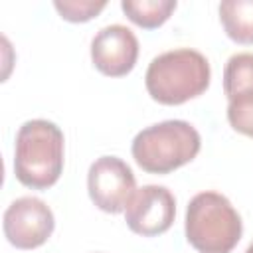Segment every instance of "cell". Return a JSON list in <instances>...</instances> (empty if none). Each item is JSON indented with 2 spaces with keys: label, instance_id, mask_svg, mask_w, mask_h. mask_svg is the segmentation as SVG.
Wrapping results in <instances>:
<instances>
[{
  "label": "cell",
  "instance_id": "4fadbf2b",
  "mask_svg": "<svg viewBox=\"0 0 253 253\" xmlns=\"http://www.w3.org/2000/svg\"><path fill=\"white\" fill-rule=\"evenodd\" d=\"M55 10L59 12V16L67 22L79 24V22H89L95 16H99L107 2H95V0H55L53 2Z\"/></svg>",
  "mask_w": 253,
  "mask_h": 253
},
{
  "label": "cell",
  "instance_id": "30bf717a",
  "mask_svg": "<svg viewBox=\"0 0 253 253\" xmlns=\"http://www.w3.org/2000/svg\"><path fill=\"white\" fill-rule=\"evenodd\" d=\"M125 16L144 30L160 28L176 10V0H123Z\"/></svg>",
  "mask_w": 253,
  "mask_h": 253
},
{
  "label": "cell",
  "instance_id": "7a4b0ae2",
  "mask_svg": "<svg viewBox=\"0 0 253 253\" xmlns=\"http://www.w3.org/2000/svg\"><path fill=\"white\" fill-rule=\"evenodd\" d=\"M211 69L204 53L178 47L156 55L146 69L144 85L148 95L160 105H182L206 93Z\"/></svg>",
  "mask_w": 253,
  "mask_h": 253
},
{
  "label": "cell",
  "instance_id": "5bb4252c",
  "mask_svg": "<svg viewBox=\"0 0 253 253\" xmlns=\"http://www.w3.org/2000/svg\"><path fill=\"white\" fill-rule=\"evenodd\" d=\"M245 253H253V241H251V243H249V247H247V249H245Z\"/></svg>",
  "mask_w": 253,
  "mask_h": 253
},
{
  "label": "cell",
  "instance_id": "277c9868",
  "mask_svg": "<svg viewBox=\"0 0 253 253\" xmlns=\"http://www.w3.org/2000/svg\"><path fill=\"white\" fill-rule=\"evenodd\" d=\"M184 231L198 253H231L241 239L243 221L223 194L208 190L190 200Z\"/></svg>",
  "mask_w": 253,
  "mask_h": 253
},
{
  "label": "cell",
  "instance_id": "52a82bcc",
  "mask_svg": "<svg viewBox=\"0 0 253 253\" xmlns=\"http://www.w3.org/2000/svg\"><path fill=\"white\" fill-rule=\"evenodd\" d=\"M176 215V198L166 186L146 184L136 188L125 208L128 229L142 237H154L170 229Z\"/></svg>",
  "mask_w": 253,
  "mask_h": 253
},
{
  "label": "cell",
  "instance_id": "9c48e42d",
  "mask_svg": "<svg viewBox=\"0 0 253 253\" xmlns=\"http://www.w3.org/2000/svg\"><path fill=\"white\" fill-rule=\"evenodd\" d=\"M219 22L225 36L241 45H253V0H223Z\"/></svg>",
  "mask_w": 253,
  "mask_h": 253
},
{
  "label": "cell",
  "instance_id": "5b68a950",
  "mask_svg": "<svg viewBox=\"0 0 253 253\" xmlns=\"http://www.w3.org/2000/svg\"><path fill=\"white\" fill-rule=\"evenodd\" d=\"M55 227L51 208L34 196H22L14 200L6 211L2 229L10 245L16 249H36L43 245Z\"/></svg>",
  "mask_w": 253,
  "mask_h": 253
},
{
  "label": "cell",
  "instance_id": "7c38bea8",
  "mask_svg": "<svg viewBox=\"0 0 253 253\" xmlns=\"http://www.w3.org/2000/svg\"><path fill=\"white\" fill-rule=\"evenodd\" d=\"M227 121L233 130L253 138V91L227 99Z\"/></svg>",
  "mask_w": 253,
  "mask_h": 253
},
{
  "label": "cell",
  "instance_id": "8992f818",
  "mask_svg": "<svg viewBox=\"0 0 253 253\" xmlns=\"http://www.w3.org/2000/svg\"><path fill=\"white\" fill-rule=\"evenodd\" d=\"M87 190L91 202L101 211L121 213L136 190V178L123 158L101 156L89 166Z\"/></svg>",
  "mask_w": 253,
  "mask_h": 253
},
{
  "label": "cell",
  "instance_id": "6da1fadb",
  "mask_svg": "<svg viewBox=\"0 0 253 253\" xmlns=\"http://www.w3.org/2000/svg\"><path fill=\"white\" fill-rule=\"evenodd\" d=\"M65 138L61 128L45 119L26 121L14 142V174L32 190L51 188L63 172Z\"/></svg>",
  "mask_w": 253,
  "mask_h": 253
},
{
  "label": "cell",
  "instance_id": "ba28073f",
  "mask_svg": "<svg viewBox=\"0 0 253 253\" xmlns=\"http://www.w3.org/2000/svg\"><path fill=\"white\" fill-rule=\"evenodd\" d=\"M138 59V40L134 32L123 24L101 28L91 40V61L97 71L107 77H123L130 73Z\"/></svg>",
  "mask_w": 253,
  "mask_h": 253
},
{
  "label": "cell",
  "instance_id": "8fae6325",
  "mask_svg": "<svg viewBox=\"0 0 253 253\" xmlns=\"http://www.w3.org/2000/svg\"><path fill=\"white\" fill-rule=\"evenodd\" d=\"M253 91V53H233L223 67V93L227 99Z\"/></svg>",
  "mask_w": 253,
  "mask_h": 253
},
{
  "label": "cell",
  "instance_id": "3957f363",
  "mask_svg": "<svg viewBox=\"0 0 253 253\" xmlns=\"http://www.w3.org/2000/svg\"><path fill=\"white\" fill-rule=\"evenodd\" d=\"M202 148L200 132L180 119L162 121L136 132L130 144L134 162L148 174H170L192 162Z\"/></svg>",
  "mask_w": 253,
  "mask_h": 253
}]
</instances>
